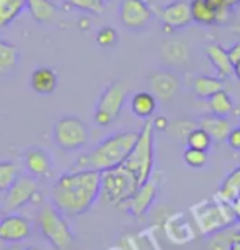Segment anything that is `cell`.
<instances>
[{
	"mask_svg": "<svg viewBox=\"0 0 240 250\" xmlns=\"http://www.w3.org/2000/svg\"><path fill=\"white\" fill-rule=\"evenodd\" d=\"M100 175L94 169H73L63 173L51 188V204L64 217L86 214L100 198Z\"/></svg>",
	"mask_w": 240,
	"mask_h": 250,
	"instance_id": "obj_1",
	"label": "cell"
},
{
	"mask_svg": "<svg viewBox=\"0 0 240 250\" xmlns=\"http://www.w3.org/2000/svg\"><path fill=\"white\" fill-rule=\"evenodd\" d=\"M139 133L137 132H117L112 135L105 137L104 140L99 142L91 153H87L89 169L104 173L112 168L120 167L130 155L137 142Z\"/></svg>",
	"mask_w": 240,
	"mask_h": 250,
	"instance_id": "obj_2",
	"label": "cell"
},
{
	"mask_svg": "<svg viewBox=\"0 0 240 250\" xmlns=\"http://www.w3.org/2000/svg\"><path fill=\"white\" fill-rule=\"evenodd\" d=\"M153 135H155L153 122L150 119H146L141 130L139 132V137H137V142L133 145L130 155L122 163L128 171L133 173V176L137 178L139 185H143L153 175V165H155Z\"/></svg>",
	"mask_w": 240,
	"mask_h": 250,
	"instance_id": "obj_3",
	"label": "cell"
},
{
	"mask_svg": "<svg viewBox=\"0 0 240 250\" xmlns=\"http://www.w3.org/2000/svg\"><path fill=\"white\" fill-rule=\"evenodd\" d=\"M37 229L48 240L53 249L68 250L74 242V234L71 230L68 217H64L51 203L41 204L37 212Z\"/></svg>",
	"mask_w": 240,
	"mask_h": 250,
	"instance_id": "obj_4",
	"label": "cell"
},
{
	"mask_svg": "<svg viewBox=\"0 0 240 250\" xmlns=\"http://www.w3.org/2000/svg\"><path fill=\"white\" fill-rule=\"evenodd\" d=\"M139 181L132 171L120 165L100 175V198L109 204L123 208L139 189Z\"/></svg>",
	"mask_w": 240,
	"mask_h": 250,
	"instance_id": "obj_5",
	"label": "cell"
},
{
	"mask_svg": "<svg viewBox=\"0 0 240 250\" xmlns=\"http://www.w3.org/2000/svg\"><path fill=\"white\" fill-rule=\"evenodd\" d=\"M87 124L76 115H64L53 125V142L63 151H78L89 144Z\"/></svg>",
	"mask_w": 240,
	"mask_h": 250,
	"instance_id": "obj_6",
	"label": "cell"
},
{
	"mask_svg": "<svg viewBox=\"0 0 240 250\" xmlns=\"http://www.w3.org/2000/svg\"><path fill=\"white\" fill-rule=\"evenodd\" d=\"M196 221L202 234L212 235L219 230L232 227L237 222L232 204L227 203H204L196 208Z\"/></svg>",
	"mask_w": 240,
	"mask_h": 250,
	"instance_id": "obj_7",
	"label": "cell"
},
{
	"mask_svg": "<svg viewBox=\"0 0 240 250\" xmlns=\"http://www.w3.org/2000/svg\"><path fill=\"white\" fill-rule=\"evenodd\" d=\"M127 86L123 83H112L100 94L96 105L94 122L99 127H109L122 112L127 99Z\"/></svg>",
	"mask_w": 240,
	"mask_h": 250,
	"instance_id": "obj_8",
	"label": "cell"
},
{
	"mask_svg": "<svg viewBox=\"0 0 240 250\" xmlns=\"http://www.w3.org/2000/svg\"><path fill=\"white\" fill-rule=\"evenodd\" d=\"M40 198L38 180L30 175H20L17 181L10 186L3 199V212H19L26 204L35 203Z\"/></svg>",
	"mask_w": 240,
	"mask_h": 250,
	"instance_id": "obj_9",
	"label": "cell"
},
{
	"mask_svg": "<svg viewBox=\"0 0 240 250\" xmlns=\"http://www.w3.org/2000/svg\"><path fill=\"white\" fill-rule=\"evenodd\" d=\"M33 234V222L19 212L3 214L0 219V242L20 244Z\"/></svg>",
	"mask_w": 240,
	"mask_h": 250,
	"instance_id": "obj_10",
	"label": "cell"
},
{
	"mask_svg": "<svg viewBox=\"0 0 240 250\" xmlns=\"http://www.w3.org/2000/svg\"><path fill=\"white\" fill-rule=\"evenodd\" d=\"M119 19L123 28L141 31L148 26L152 12L143 0H122L119 7Z\"/></svg>",
	"mask_w": 240,
	"mask_h": 250,
	"instance_id": "obj_11",
	"label": "cell"
},
{
	"mask_svg": "<svg viewBox=\"0 0 240 250\" xmlns=\"http://www.w3.org/2000/svg\"><path fill=\"white\" fill-rule=\"evenodd\" d=\"M158 185H160L158 176L152 175V178H150L148 181H145L143 185L139 186V189H137L135 194L128 199V203L123 206V209L135 217L145 216L158 196Z\"/></svg>",
	"mask_w": 240,
	"mask_h": 250,
	"instance_id": "obj_12",
	"label": "cell"
},
{
	"mask_svg": "<svg viewBox=\"0 0 240 250\" xmlns=\"http://www.w3.org/2000/svg\"><path fill=\"white\" fill-rule=\"evenodd\" d=\"M158 13L163 21V28L168 33H171L175 30H183L193 23L191 7L189 2H186V0H176V2L168 3L166 7L158 10Z\"/></svg>",
	"mask_w": 240,
	"mask_h": 250,
	"instance_id": "obj_13",
	"label": "cell"
},
{
	"mask_svg": "<svg viewBox=\"0 0 240 250\" xmlns=\"http://www.w3.org/2000/svg\"><path fill=\"white\" fill-rule=\"evenodd\" d=\"M148 81H150V89H152L155 99L168 102L180 92L181 81L173 71H168V69L153 71V73L150 74Z\"/></svg>",
	"mask_w": 240,
	"mask_h": 250,
	"instance_id": "obj_14",
	"label": "cell"
},
{
	"mask_svg": "<svg viewBox=\"0 0 240 250\" xmlns=\"http://www.w3.org/2000/svg\"><path fill=\"white\" fill-rule=\"evenodd\" d=\"M23 167L26 175L33 178H46L53 173V158L44 148H28L23 153Z\"/></svg>",
	"mask_w": 240,
	"mask_h": 250,
	"instance_id": "obj_15",
	"label": "cell"
},
{
	"mask_svg": "<svg viewBox=\"0 0 240 250\" xmlns=\"http://www.w3.org/2000/svg\"><path fill=\"white\" fill-rule=\"evenodd\" d=\"M161 56L166 64L183 68L189 62L191 53L188 44L181 42V40H166L161 44Z\"/></svg>",
	"mask_w": 240,
	"mask_h": 250,
	"instance_id": "obj_16",
	"label": "cell"
},
{
	"mask_svg": "<svg viewBox=\"0 0 240 250\" xmlns=\"http://www.w3.org/2000/svg\"><path fill=\"white\" fill-rule=\"evenodd\" d=\"M30 86H32V89L37 94L50 96L58 87V76L55 69L46 68V66H40L30 76Z\"/></svg>",
	"mask_w": 240,
	"mask_h": 250,
	"instance_id": "obj_17",
	"label": "cell"
},
{
	"mask_svg": "<svg viewBox=\"0 0 240 250\" xmlns=\"http://www.w3.org/2000/svg\"><path fill=\"white\" fill-rule=\"evenodd\" d=\"M198 125L202 130L207 132V135L212 138V142H225L230 130H232L229 119L217 117V115H212V114L204 115Z\"/></svg>",
	"mask_w": 240,
	"mask_h": 250,
	"instance_id": "obj_18",
	"label": "cell"
},
{
	"mask_svg": "<svg viewBox=\"0 0 240 250\" xmlns=\"http://www.w3.org/2000/svg\"><path fill=\"white\" fill-rule=\"evenodd\" d=\"M206 55H207V60L209 62L212 64V68L217 71L219 74V79L220 78H229L232 74V62L229 60V53L225 50L222 44L216 43V44H209L206 48Z\"/></svg>",
	"mask_w": 240,
	"mask_h": 250,
	"instance_id": "obj_19",
	"label": "cell"
},
{
	"mask_svg": "<svg viewBox=\"0 0 240 250\" xmlns=\"http://www.w3.org/2000/svg\"><path fill=\"white\" fill-rule=\"evenodd\" d=\"M130 109L137 117L146 120L152 117L155 114V110H157V99H155V96L152 92H146V91L137 92V94H133V97L130 101Z\"/></svg>",
	"mask_w": 240,
	"mask_h": 250,
	"instance_id": "obj_20",
	"label": "cell"
},
{
	"mask_svg": "<svg viewBox=\"0 0 240 250\" xmlns=\"http://www.w3.org/2000/svg\"><path fill=\"white\" fill-rule=\"evenodd\" d=\"M191 87H193V92L196 94L199 99H209V97H212L216 92L224 89L219 78H212V76H207V74L196 76V78L193 79Z\"/></svg>",
	"mask_w": 240,
	"mask_h": 250,
	"instance_id": "obj_21",
	"label": "cell"
},
{
	"mask_svg": "<svg viewBox=\"0 0 240 250\" xmlns=\"http://www.w3.org/2000/svg\"><path fill=\"white\" fill-rule=\"evenodd\" d=\"M20 61V51L15 44L0 38V76L10 74L17 69Z\"/></svg>",
	"mask_w": 240,
	"mask_h": 250,
	"instance_id": "obj_22",
	"label": "cell"
},
{
	"mask_svg": "<svg viewBox=\"0 0 240 250\" xmlns=\"http://www.w3.org/2000/svg\"><path fill=\"white\" fill-rule=\"evenodd\" d=\"M239 194H240V165L224 178V181L220 183L219 188V198L222 199V203L232 204L239 198Z\"/></svg>",
	"mask_w": 240,
	"mask_h": 250,
	"instance_id": "obj_23",
	"label": "cell"
},
{
	"mask_svg": "<svg viewBox=\"0 0 240 250\" xmlns=\"http://www.w3.org/2000/svg\"><path fill=\"white\" fill-rule=\"evenodd\" d=\"M26 8L25 0H0V31L5 30L8 25Z\"/></svg>",
	"mask_w": 240,
	"mask_h": 250,
	"instance_id": "obj_24",
	"label": "cell"
},
{
	"mask_svg": "<svg viewBox=\"0 0 240 250\" xmlns=\"http://www.w3.org/2000/svg\"><path fill=\"white\" fill-rule=\"evenodd\" d=\"M191 17L193 21L199 25H214L217 23L216 10L207 3V0H191Z\"/></svg>",
	"mask_w": 240,
	"mask_h": 250,
	"instance_id": "obj_25",
	"label": "cell"
},
{
	"mask_svg": "<svg viewBox=\"0 0 240 250\" xmlns=\"http://www.w3.org/2000/svg\"><path fill=\"white\" fill-rule=\"evenodd\" d=\"M237 239H240V230L227 227L224 230H219L216 234L209 235V242H207V250H230L232 244Z\"/></svg>",
	"mask_w": 240,
	"mask_h": 250,
	"instance_id": "obj_26",
	"label": "cell"
},
{
	"mask_svg": "<svg viewBox=\"0 0 240 250\" xmlns=\"http://www.w3.org/2000/svg\"><path fill=\"white\" fill-rule=\"evenodd\" d=\"M26 8L32 13V17L40 23H46L55 19L56 15V5L50 0H25Z\"/></svg>",
	"mask_w": 240,
	"mask_h": 250,
	"instance_id": "obj_27",
	"label": "cell"
},
{
	"mask_svg": "<svg viewBox=\"0 0 240 250\" xmlns=\"http://www.w3.org/2000/svg\"><path fill=\"white\" fill-rule=\"evenodd\" d=\"M209 110H211L212 115H217V117H225L227 119L230 112L234 110V101L230 97L229 92H225L224 89L219 92H216L212 97H209Z\"/></svg>",
	"mask_w": 240,
	"mask_h": 250,
	"instance_id": "obj_28",
	"label": "cell"
},
{
	"mask_svg": "<svg viewBox=\"0 0 240 250\" xmlns=\"http://www.w3.org/2000/svg\"><path fill=\"white\" fill-rule=\"evenodd\" d=\"M20 175L21 171L17 163L0 162V193H7Z\"/></svg>",
	"mask_w": 240,
	"mask_h": 250,
	"instance_id": "obj_29",
	"label": "cell"
},
{
	"mask_svg": "<svg viewBox=\"0 0 240 250\" xmlns=\"http://www.w3.org/2000/svg\"><path fill=\"white\" fill-rule=\"evenodd\" d=\"M186 146H189V148H194V150H201V151H209L212 146V138L207 135L206 130H202L201 127L194 128V130L189 132V135L186 137Z\"/></svg>",
	"mask_w": 240,
	"mask_h": 250,
	"instance_id": "obj_30",
	"label": "cell"
},
{
	"mask_svg": "<svg viewBox=\"0 0 240 250\" xmlns=\"http://www.w3.org/2000/svg\"><path fill=\"white\" fill-rule=\"evenodd\" d=\"M196 127H198V124H196V122H193V120L180 119V120H176V122H173V124L168 125L166 132L170 133L171 137H175V138H178V140L184 142V140H186V137L189 135V132H191V130H194Z\"/></svg>",
	"mask_w": 240,
	"mask_h": 250,
	"instance_id": "obj_31",
	"label": "cell"
},
{
	"mask_svg": "<svg viewBox=\"0 0 240 250\" xmlns=\"http://www.w3.org/2000/svg\"><path fill=\"white\" fill-rule=\"evenodd\" d=\"M207 151H201V150H194V148H189L186 146L184 151H183V160L184 163L188 165L189 168H194V169H199V168H204L207 165Z\"/></svg>",
	"mask_w": 240,
	"mask_h": 250,
	"instance_id": "obj_32",
	"label": "cell"
},
{
	"mask_svg": "<svg viewBox=\"0 0 240 250\" xmlns=\"http://www.w3.org/2000/svg\"><path fill=\"white\" fill-rule=\"evenodd\" d=\"M71 7L89 13H102L104 12V0H66Z\"/></svg>",
	"mask_w": 240,
	"mask_h": 250,
	"instance_id": "obj_33",
	"label": "cell"
},
{
	"mask_svg": "<svg viewBox=\"0 0 240 250\" xmlns=\"http://www.w3.org/2000/svg\"><path fill=\"white\" fill-rule=\"evenodd\" d=\"M96 40L102 48H112L119 42V35L112 26H102V28L97 31Z\"/></svg>",
	"mask_w": 240,
	"mask_h": 250,
	"instance_id": "obj_34",
	"label": "cell"
},
{
	"mask_svg": "<svg viewBox=\"0 0 240 250\" xmlns=\"http://www.w3.org/2000/svg\"><path fill=\"white\" fill-rule=\"evenodd\" d=\"M225 142L229 144L230 148L240 151V127L232 128V130H230V133H229V137H227V140H225Z\"/></svg>",
	"mask_w": 240,
	"mask_h": 250,
	"instance_id": "obj_35",
	"label": "cell"
},
{
	"mask_svg": "<svg viewBox=\"0 0 240 250\" xmlns=\"http://www.w3.org/2000/svg\"><path fill=\"white\" fill-rule=\"evenodd\" d=\"M227 53H229V60H230V62H232V66L235 64V62H239L240 61V42L234 43L232 46L227 50Z\"/></svg>",
	"mask_w": 240,
	"mask_h": 250,
	"instance_id": "obj_36",
	"label": "cell"
},
{
	"mask_svg": "<svg viewBox=\"0 0 240 250\" xmlns=\"http://www.w3.org/2000/svg\"><path fill=\"white\" fill-rule=\"evenodd\" d=\"M153 122V128L155 130H166L168 125H170V122H168L164 117H157L155 120H152Z\"/></svg>",
	"mask_w": 240,
	"mask_h": 250,
	"instance_id": "obj_37",
	"label": "cell"
},
{
	"mask_svg": "<svg viewBox=\"0 0 240 250\" xmlns=\"http://www.w3.org/2000/svg\"><path fill=\"white\" fill-rule=\"evenodd\" d=\"M232 209L235 212V217H237V222L240 224V194H239V198L232 203Z\"/></svg>",
	"mask_w": 240,
	"mask_h": 250,
	"instance_id": "obj_38",
	"label": "cell"
},
{
	"mask_svg": "<svg viewBox=\"0 0 240 250\" xmlns=\"http://www.w3.org/2000/svg\"><path fill=\"white\" fill-rule=\"evenodd\" d=\"M232 74H234L235 78H237L239 81H240V61H239V62H235V64H234V68H232Z\"/></svg>",
	"mask_w": 240,
	"mask_h": 250,
	"instance_id": "obj_39",
	"label": "cell"
},
{
	"mask_svg": "<svg viewBox=\"0 0 240 250\" xmlns=\"http://www.w3.org/2000/svg\"><path fill=\"white\" fill-rule=\"evenodd\" d=\"M225 3H227L229 8H235L237 5H240V0H225Z\"/></svg>",
	"mask_w": 240,
	"mask_h": 250,
	"instance_id": "obj_40",
	"label": "cell"
},
{
	"mask_svg": "<svg viewBox=\"0 0 240 250\" xmlns=\"http://www.w3.org/2000/svg\"><path fill=\"white\" fill-rule=\"evenodd\" d=\"M230 250H240V239L235 240V242L232 244V247H230Z\"/></svg>",
	"mask_w": 240,
	"mask_h": 250,
	"instance_id": "obj_41",
	"label": "cell"
},
{
	"mask_svg": "<svg viewBox=\"0 0 240 250\" xmlns=\"http://www.w3.org/2000/svg\"><path fill=\"white\" fill-rule=\"evenodd\" d=\"M8 250H38L35 247H13V249H8Z\"/></svg>",
	"mask_w": 240,
	"mask_h": 250,
	"instance_id": "obj_42",
	"label": "cell"
},
{
	"mask_svg": "<svg viewBox=\"0 0 240 250\" xmlns=\"http://www.w3.org/2000/svg\"><path fill=\"white\" fill-rule=\"evenodd\" d=\"M232 30L235 31V33H239V35H240V25H234V26H232Z\"/></svg>",
	"mask_w": 240,
	"mask_h": 250,
	"instance_id": "obj_43",
	"label": "cell"
},
{
	"mask_svg": "<svg viewBox=\"0 0 240 250\" xmlns=\"http://www.w3.org/2000/svg\"><path fill=\"white\" fill-rule=\"evenodd\" d=\"M3 214H5V212H3V209H2V208H0V219H2V217H3Z\"/></svg>",
	"mask_w": 240,
	"mask_h": 250,
	"instance_id": "obj_44",
	"label": "cell"
}]
</instances>
